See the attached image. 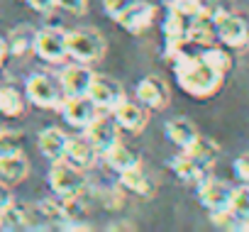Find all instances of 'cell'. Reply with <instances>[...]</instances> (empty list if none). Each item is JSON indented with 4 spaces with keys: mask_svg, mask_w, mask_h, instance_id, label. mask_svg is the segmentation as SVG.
<instances>
[{
    "mask_svg": "<svg viewBox=\"0 0 249 232\" xmlns=\"http://www.w3.org/2000/svg\"><path fill=\"white\" fill-rule=\"evenodd\" d=\"M171 69H174V76H176V83L181 86V90L193 95V98L215 95L222 88V81H225V76L217 73L215 69H210L205 61H200L198 54L174 64Z\"/></svg>",
    "mask_w": 249,
    "mask_h": 232,
    "instance_id": "cell-1",
    "label": "cell"
},
{
    "mask_svg": "<svg viewBox=\"0 0 249 232\" xmlns=\"http://www.w3.org/2000/svg\"><path fill=\"white\" fill-rule=\"evenodd\" d=\"M66 54L81 64H98L105 56V39L95 30H64Z\"/></svg>",
    "mask_w": 249,
    "mask_h": 232,
    "instance_id": "cell-2",
    "label": "cell"
},
{
    "mask_svg": "<svg viewBox=\"0 0 249 232\" xmlns=\"http://www.w3.org/2000/svg\"><path fill=\"white\" fill-rule=\"evenodd\" d=\"M25 98L30 105H37L42 110H59L66 95H64L56 76L39 71L25 81Z\"/></svg>",
    "mask_w": 249,
    "mask_h": 232,
    "instance_id": "cell-3",
    "label": "cell"
},
{
    "mask_svg": "<svg viewBox=\"0 0 249 232\" xmlns=\"http://www.w3.org/2000/svg\"><path fill=\"white\" fill-rule=\"evenodd\" d=\"M49 188L59 196V198H66V196H81L86 188H88V176H86V169H78L73 166L71 161L66 159H59V161H52V169H49Z\"/></svg>",
    "mask_w": 249,
    "mask_h": 232,
    "instance_id": "cell-4",
    "label": "cell"
},
{
    "mask_svg": "<svg viewBox=\"0 0 249 232\" xmlns=\"http://www.w3.org/2000/svg\"><path fill=\"white\" fill-rule=\"evenodd\" d=\"M215 32L217 42L227 49H247L249 47V18L239 13L222 10L215 18Z\"/></svg>",
    "mask_w": 249,
    "mask_h": 232,
    "instance_id": "cell-5",
    "label": "cell"
},
{
    "mask_svg": "<svg viewBox=\"0 0 249 232\" xmlns=\"http://www.w3.org/2000/svg\"><path fill=\"white\" fill-rule=\"evenodd\" d=\"M98 110H107L112 112L124 98V88L120 81H115L112 76H105V73H93V81L88 86V93H86Z\"/></svg>",
    "mask_w": 249,
    "mask_h": 232,
    "instance_id": "cell-6",
    "label": "cell"
},
{
    "mask_svg": "<svg viewBox=\"0 0 249 232\" xmlns=\"http://www.w3.org/2000/svg\"><path fill=\"white\" fill-rule=\"evenodd\" d=\"M32 52L44 64H64L69 59L66 42H64V30H59V27H42V30H37Z\"/></svg>",
    "mask_w": 249,
    "mask_h": 232,
    "instance_id": "cell-7",
    "label": "cell"
},
{
    "mask_svg": "<svg viewBox=\"0 0 249 232\" xmlns=\"http://www.w3.org/2000/svg\"><path fill=\"white\" fill-rule=\"evenodd\" d=\"M135 98L147 107V110H164L171 100V88L169 83L161 78V76H144L140 83H137V90H135Z\"/></svg>",
    "mask_w": 249,
    "mask_h": 232,
    "instance_id": "cell-8",
    "label": "cell"
},
{
    "mask_svg": "<svg viewBox=\"0 0 249 232\" xmlns=\"http://www.w3.org/2000/svg\"><path fill=\"white\" fill-rule=\"evenodd\" d=\"M112 118H115V123H117L120 130H127V132H132V135H140V132H144V127H147V123H149V110H147L137 98H135V100L124 98V100L112 110Z\"/></svg>",
    "mask_w": 249,
    "mask_h": 232,
    "instance_id": "cell-9",
    "label": "cell"
},
{
    "mask_svg": "<svg viewBox=\"0 0 249 232\" xmlns=\"http://www.w3.org/2000/svg\"><path fill=\"white\" fill-rule=\"evenodd\" d=\"M59 112H61V118L71 127L86 130L90 125V120L98 115V107H95V103L88 95H66L61 107H59Z\"/></svg>",
    "mask_w": 249,
    "mask_h": 232,
    "instance_id": "cell-10",
    "label": "cell"
},
{
    "mask_svg": "<svg viewBox=\"0 0 249 232\" xmlns=\"http://www.w3.org/2000/svg\"><path fill=\"white\" fill-rule=\"evenodd\" d=\"M157 20V8L152 3H144V0H137L135 5H130L115 22L130 35H144Z\"/></svg>",
    "mask_w": 249,
    "mask_h": 232,
    "instance_id": "cell-11",
    "label": "cell"
},
{
    "mask_svg": "<svg viewBox=\"0 0 249 232\" xmlns=\"http://www.w3.org/2000/svg\"><path fill=\"white\" fill-rule=\"evenodd\" d=\"M83 132H86V140L95 147L98 154H103L115 142H120V127H117L115 118H107V115H95Z\"/></svg>",
    "mask_w": 249,
    "mask_h": 232,
    "instance_id": "cell-12",
    "label": "cell"
},
{
    "mask_svg": "<svg viewBox=\"0 0 249 232\" xmlns=\"http://www.w3.org/2000/svg\"><path fill=\"white\" fill-rule=\"evenodd\" d=\"M232 183L222 181V178H213L208 176L205 181H200L196 186L198 191V200L200 205L210 213V210H220V208H227L230 205V198H232Z\"/></svg>",
    "mask_w": 249,
    "mask_h": 232,
    "instance_id": "cell-13",
    "label": "cell"
},
{
    "mask_svg": "<svg viewBox=\"0 0 249 232\" xmlns=\"http://www.w3.org/2000/svg\"><path fill=\"white\" fill-rule=\"evenodd\" d=\"M93 69L90 64H81V61H73L69 66H64L59 71V83H61V90L64 95H86L88 93V86L93 81Z\"/></svg>",
    "mask_w": 249,
    "mask_h": 232,
    "instance_id": "cell-14",
    "label": "cell"
},
{
    "mask_svg": "<svg viewBox=\"0 0 249 232\" xmlns=\"http://www.w3.org/2000/svg\"><path fill=\"white\" fill-rule=\"evenodd\" d=\"M169 166H171V171L176 174V178L181 181V183H188V186H198L200 181H205L208 176H210V166H205V164H200L198 159H193L188 152H181V154H176L171 161H169Z\"/></svg>",
    "mask_w": 249,
    "mask_h": 232,
    "instance_id": "cell-15",
    "label": "cell"
},
{
    "mask_svg": "<svg viewBox=\"0 0 249 232\" xmlns=\"http://www.w3.org/2000/svg\"><path fill=\"white\" fill-rule=\"evenodd\" d=\"M186 39H188L193 47H198V49L210 47V44H215V42H217L215 20H213V15H210V10H208V3H205V8H203V13H200V15H196L193 20H188Z\"/></svg>",
    "mask_w": 249,
    "mask_h": 232,
    "instance_id": "cell-16",
    "label": "cell"
},
{
    "mask_svg": "<svg viewBox=\"0 0 249 232\" xmlns=\"http://www.w3.org/2000/svg\"><path fill=\"white\" fill-rule=\"evenodd\" d=\"M103 161H105V166L110 169V171H115L117 176L120 174H124V171H130V169H137L142 161H140V154L137 152H132L127 144H122V142H115L110 149H105L103 154Z\"/></svg>",
    "mask_w": 249,
    "mask_h": 232,
    "instance_id": "cell-17",
    "label": "cell"
},
{
    "mask_svg": "<svg viewBox=\"0 0 249 232\" xmlns=\"http://www.w3.org/2000/svg\"><path fill=\"white\" fill-rule=\"evenodd\" d=\"M30 176V159L22 152L13 154H0V181L8 186H18Z\"/></svg>",
    "mask_w": 249,
    "mask_h": 232,
    "instance_id": "cell-18",
    "label": "cell"
},
{
    "mask_svg": "<svg viewBox=\"0 0 249 232\" xmlns=\"http://www.w3.org/2000/svg\"><path fill=\"white\" fill-rule=\"evenodd\" d=\"M37 144H39V152L49 159V161H59L64 159L66 154V147H69V135L61 130V127H44L37 137Z\"/></svg>",
    "mask_w": 249,
    "mask_h": 232,
    "instance_id": "cell-19",
    "label": "cell"
},
{
    "mask_svg": "<svg viewBox=\"0 0 249 232\" xmlns=\"http://www.w3.org/2000/svg\"><path fill=\"white\" fill-rule=\"evenodd\" d=\"M164 130H166V137L181 149V152H186L196 140H198V127L193 125V120H188V118H171L166 125H164Z\"/></svg>",
    "mask_w": 249,
    "mask_h": 232,
    "instance_id": "cell-20",
    "label": "cell"
},
{
    "mask_svg": "<svg viewBox=\"0 0 249 232\" xmlns=\"http://www.w3.org/2000/svg\"><path fill=\"white\" fill-rule=\"evenodd\" d=\"M0 230H5V232L32 230V208L13 200L3 213H0Z\"/></svg>",
    "mask_w": 249,
    "mask_h": 232,
    "instance_id": "cell-21",
    "label": "cell"
},
{
    "mask_svg": "<svg viewBox=\"0 0 249 232\" xmlns=\"http://www.w3.org/2000/svg\"><path fill=\"white\" fill-rule=\"evenodd\" d=\"M100 154L95 152V147L86 137H69V147H66V154H64L66 161H71L78 169H90Z\"/></svg>",
    "mask_w": 249,
    "mask_h": 232,
    "instance_id": "cell-22",
    "label": "cell"
},
{
    "mask_svg": "<svg viewBox=\"0 0 249 232\" xmlns=\"http://www.w3.org/2000/svg\"><path fill=\"white\" fill-rule=\"evenodd\" d=\"M120 188L127 191V193H135V196H140V198H152V196L157 193L154 181L142 171V166L120 174Z\"/></svg>",
    "mask_w": 249,
    "mask_h": 232,
    "instance_id": "cell-23",
    "label": "cell"
},
{
    "mask_svg": "<svg viewBox=\"0 0 249 232\" xmlns=\"http://www.w3.org/2000/svg\"><path fill=\"white\" fill-rule=\"evenodd\" d=\"M27 98L15 86L0 83V118H20L25 112Z\"/></svg>",
    "mask_w": 249,
    "mask_h": 232,
    "instance_id": "cell-24",
    "label": "cell"
},
{
    "mask_svg": "<svg viewBox=\"0 0 249 232\" xmlns=\"http://www.w3.org/2000/svg\"><path fill=\"white\" fill-rule=\"evenodd\" d=\"M198 56H200V61H205L210 69H215L217 73H230L232 71V66H234V59H232V54H230V49L225 47V44H210V47H203L200 52H198Z\"/></svg>",
    "mask_w": 249,
    "mask_h": 232,
    "instance_id": "cell-25",
    "label": "cell"
},
{
    "mask_svg": "<svg viewBox=\"0 0 249 232\" xmlns=\"http://www.w3.org/2000/svg\"><path fill=\"white\" fill-rule=\"evenodd\" d=\"M35 35H37V30L30 27V25H20V27H15V30L8 35V39H5V44H8V54H13V56H25L27 52H32Z\"/></svg>",
    "mask_w": 249,
    "mask_h": 232,
    "instance_id": "cell-26",
    "label": "cell"
},
{
    "mask_svg": "<svg viewBox=\"0 0 249 232\" xmlns=\"http://www.w3.org/2000/svg\"><path fill=\"white\" fill-rule=\"evenodd\" d=\"M193 159H198L200 164H205V166H215V161H217V157H220V144L215 142V140H210V137H203V135H198V140L186 149Z\"/></svg>",
    "mask_w": 249,
    "mask_h": 232,
    "instance_id": "cell-27",
    "label": "cell"
},
{
    "mask_svg": "<svg viewBox=\"0 0 249 232\" xmlns=\"http://www.w3.org/2000/svg\"><path fill=\"white\" fill-rule=\"evenodd\" d=\"M227 208L239 220V230H249V186L247 183L232 188V198H230Z\"/></svg>",
    "mask_w": 249,
    "mask_h": 232,
    "instance_id": "cell-28",
    "label": "cell"
},
{
    "mask_svg": "<svg viewBox=\"0 0 249 232\" xmlns=\"http://www.w3.org/2000/svg\"><path fill=\"white\" fill-rule=\"evenodd\" d=\"M161 32H164V39H186L188 18H183V15H178V13H174V10H166Z\"/></svg>",
    "mask_w": 249,
    "mask_h": 232,
    "instance_id": "cell-29",
    "label": "cell"
},
{
    "mask_svg": "<svg viewBox=\"0 0 249 232\" xmlns=\"http://www.w3.org/2000/svg\"><path fill=\"white\" fill-rule=\"evenodd\" d=\"M59 200H61V210H64V222L88 217V205L81 200V196H66V198H59Z\"/></svg>",
    "mask_w": 249,
    "mask_h": 232,
    "instance_id": "cell-30",
    "label": "cell"
},
{
    "mask_svg": "<svg viewBox=\"0 0 249 232\" xmlns=\"http://www.w3.org/2000/svg\"><path fill=\"white\" fill-rule=\"evenodd\" d=\"M164 5H166V10H174V13H178V15L193 20L196 15L203 13L205 0H164Z\"/></svg>",
    "mask_w": 249,
    "mask_h": 232,
    "instance_id": "cell-31",
    "label": "cell"
},
{
    "mask_svg": "<svg viewBox=\"0 0 249 232\" xmlns=\"http://www.w3.org/2000/svg\"><path fill=\"white\" fill-rule=\"evenodd\" d=\"M22 142L25 135L20 130H5L0 132V154H13V152H22Z\"/></svg>",
    "mask_w": 249,
    "mask_h": 232,
    "instance_id": "cell-32",
    "label": "cell"
},
{
    "mask_svg": "<svg viewBox=\"0 0 249 232\" xmlns=\"http://www.w3.org/2000/svg\"><path fill=\"white\" fill-rule=\"evenodd\" d=\"M210 215V222L215 225V227H220V230H239V220L234 217V213L230 210V208H220V210H210L208 213Z\"/></svg>",
    "mask_w": 249,
    "mask_h": 232,
    "instance_id": "cell-33",
    "label": "cell"
},
{
    "mask_svg": "<svg viewBox=\"0 0 249 232\" xmlns=\"http://www.w3.org/2000/svg\"><path fill=\"white\" fill-rule=\"evenodd\" d=\"M137 0H103V10L110 20H117L124 10H127L130 5H135Z\"/></svg>",
    "mask_w": 249,
    "mask_h": 232,
    "instance_id": "cell-34",
    "label": "cell"
},
{
    "mask_svg": "<svg viewBox=\"0 0 249 232\" xmlns=\"http://www.w3.org/2000/svg\"><path fill=\"white\" fill-rule=\"evenodd\" d=\"M232 171H234V178H237L239 183H247V186H249V154L237 157L234 164H232Z\"/></svg>",
    "mask_w": 249,
    "mask_h": 232,
    "instance_id": "cell-35",
    "label": "cell"
},
{
    "mask_svg": "<svg viewBox=\"0 0 249 232\" xmlns=\"http://www.w3.org/2000/svg\"><path fill=\"white\" fill-rule=\"evenodd\" d=\"M56 8L71 15H83L88 10V0H54Z\"/></svg>",
    "mask_w": 249,
    "mask_h": 232,
    "instance_id": "cell-36",
    "label": "cell"
},
{
    "mask_svg": "<svg viewBox=\"0 0 249 232\" xmlns=\"http://www.w3.org/2000/svg\"><path fill=\"white\" fill-rule=\"evenodd\" d=\"M103 203H105V208H115V210H120L122 205H124V198H122V188L117 186V188H110L107 193H103Z\"/></svg>",
    "mask_w": 249,
    "mask_h": 232,
    "instance_id": "cell-37",
    "label": "cell"
},
{
    "mask_svg": "<svg viewBox=\"0 0 249 232\" xmlns=\"http://www.w3.org/2000/svg\"><path fill=\"white\" fill-rule=\"evenodd\" d=\"M25 3H27L35 13H39V15H49V13L56 8L54 0H25Z\"/></svg>",
    "mask_w": 249,
    "mask_h": 232,
    "instance_id": "cell-38",
    "label": "cell"
},
{
    "mask_svg": "<svg viewBox=\"0 0 249 232\" xmlns=\"http://www.w3.org/2000/svg\"><path fill=\"white\" fill-rule=\"evenodd\" d=\"M15 198H13V191H10V186L5 183V181H0V213H3L10 203H13Z\"/></svg>",
    "mask_w": 249,
    "mask_h": 232,
    "instance_id": "cell-39",
    "label": "cell"
},
{
    "mask_svg": "<svg viewBox=\"0 0 249 232\" xmlns=\"http://www.w3.org/2000/svg\"><path fill=\"white\" fill-rule=\"evenodd\" d=\"M107 230H110V232H117V230H135V225H130L127 220H120V222H115V225H110Z\"/></svg>",
    "mask_w": 249,
    "mask_h": 232,
    "instance_id": "cell-40",
    "label": "cell"
},
{
    "mask_svg": "<svg viewBox=\"0 0 249 232\" xmlns=\"http://www.w3.org/2000/svg\"><path fill=\"white\" fill-rule=\"evenodd\" d=\"M5 56H8V44H5V39H0V66L5 64Z\"/></svg>",
    "mask_w": 249,
    "mask_h": 232,
    "instance_id": "cell-41",
    "label": "cell"
},
{
    "mask_svg": "<svg viewBox=\"0 0 249 232\" xmlns=\"http://www.w3.org/2000/svg\"><path fill=\"white\" fill-rule=\"evenodd\" d=\"M0 132H3V123H0Z\"/></svg>",
    "mask_w": 249,
    "mask_h": 232,
    "instance_id": "cell-42",
    "label": "cell"
}]
</instances>
